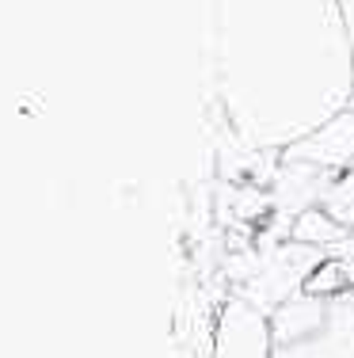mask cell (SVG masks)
Wrapping results in <instances>:
<instances>
[{
	"mask_svg": "<svg viewBox=\"0 0 354 358\" xmlns=\"http://www.w3.org/2000/svg\"><path fill=\"white\" fill-rule=\"evenodd\" d=\"M351 107H354V99H351Z\"/></svg>",
	"mask_w": 354,
	"mask_h": 358,
	"instance_id": "cell-13",
	"label": "cell"
},
{
	"mask_svg": "<svg viewBox=\"0 0 354 358\" xmlns=\"http://www.w3.org/2000/svg\"><path fill=\"white\" fill-rule=\"evenodd\" d=\"M209 73L240 149H290L354 99L339 0H214Z\"/></svg>",
	"mask_w": 354,
	"mask_h": 358,
	"instance_id": "cell-1",
	"label": "cell"
},
{
	"mask_svg": "<svg viewBox=\"0 0 354 358\" xmlns=\"http://www.w3.org/2000/svg\"><path fill=\"white\" fill-rule=\"evenodd\" d=\"M274 358H354V289L335 294L324 324L305 339L274 347Z\"/></svg>",
	"mask_w": 354,
	"mask_h": 358,
	"instance_id": "cell-5",
	"label": "cell"
},
{
	"mask_svg": "<svg viewBox=\"0 0 354 358\" xmlns=\"http://www.w3.org/2000/svg\"><path fill=\"white\" fill-rule=\"evenodd\" d=\"M320 206H324L335 221H343L347 229L354 225V164L347 172H339V179H335V183L327 187V194L320 199Z\"/></svg>",
	"mask_w": 354,
	"mask_h": 358,
	"instance_id": "cell-8",
	"label": "cell"
},
{
	"mask_svg": "<svg viewBox=\"0 0 354 358\" xmlns=\"http://www.w3.org/2000/svg\"><path fill=\"white\" fill-rule=\"evenodd\" d=\"M214 358H274L271 317L233 294L217 313Z\"/></svg>",
	"mask_w": 354,
	"mask_h": 358,
	"instance_id": "cell-3",
	"label": "cell"
},
{
	"mask_svg": "<svg viewBox=\"0 0 354 358\" xmlns=\"http://www.w3.org/2000/svg\"><path fill=\"white\" fill-rule=\"evenodd\" d=\"M332 259H354V225L347 229V241H343L339 248L332 252Z\"/></svg>",
	"mask_w": 354,
	"mask_h": 358,
	"instance_id": "cell-11",
	"label": "cell"
},
{
	"mask_svg": "<svg viewBox=\"0 0 354 358\" xmlns=\"http://www.w3.org/2000/svg\"><path fill=\"white\" fill-rule=\"evenodd\" d=\"M290 241L309 244V248H320V252L332 255L343 241H347V225H343V221H335L324 206H309L305 214L293 217V225H290Z\"/></svg>",
	"mask_w": 354,
	"mask_h": 358,
	"instance_id": "cell-7",
	"label": "cell"
},
{
	"mask_svg": "<svg viewBox=\"0 0 354 358\" xmlns=\"http://www.w3.org/2000/svg\"><path fill=\"white\" fill-rule=\"evenodd\" d=\"M324 259H327V252L309 248V244H297V241H282L274 248H263L256 259V271L236 286V297L251 301L256 309H263L271 317L282 301H290L293 294L305 289L309 275Z\"/></svg>",
	"mask_w": 354,
	"mask_h": 358,
	"instance_id": "cell-2",
	"label": "cell"
},
{
	"mask_svg": "<svg viewBox=\"0 0 354 358\" xmlns=\"http://www.w3.org/2000/svg\"><path fill=\"white\" fill-rule=\"evenodd\" d=\"M339 15L347 23V38H351V50H354V0H339Z\"/></svg>",
	"mask_w": 354,
	"mask_h": 358,
	"instance_id": "cell-10",
	"label": "cell"
},
{
	"mask_svg": "<svg viewBox=\"0 0 354 358\" xmlns=\"http://www.w3.org/2000/svg\"><path fill=\"white\" fill-rule=\"evenodd\" d=\"M343 267V278H347V289H354V259H339Z\"/></svg>",
	"mask_w": 354,
	"mask_h": 358,
	"instance_id": "cell-12",
	"label": "cell"
},
{
	"mask_svg": "<svg viewBox=\"0 0 354 358\" xmlns=\"http://www.w3.org/2000/svg\"><path fill=\"white\" fill-rule=\"evenodd\" d=\"M309 294H320V297H335V294H347V278H343V267H339V259H332L327 255L324 263L309 275V282H305Z\"/></svg>",
	"mask_w": 354,
	"mask_h": 358,
	"instance_id": "cell-9",
	"label": "cell"
},
{
	"mask_svg": "<svg viewBox=\"0 0 354 358\" xmlns=\"http://www.w3.org/2000/svg\"><path fill=\"white\" fill-rule=\"evenodd\" d=\"M278 160L282 164H313V168H327V172H347L354 164V107H343L324 126H316L309 138L282 149Z\"/></svg>",
	"mask_w": 354,
	"mask_h": 358,
	"instance_id": "cell-4",
	"label": "cell"
},
{
	"mask_svg": "<svg viewBox=\"0 0 354 358\" xmlns=\"http://www.w3.org/2000/svg\"><path fill=\"white\" fill-rule=\"evenodd\" d=\"M327 305L332 297H320V294H293L290 301H282L278 309L271 313V336H274V347L282 343H293V339H305L309 331H316L327 317Z\"/></svg>",
	"mask_w": 354,
	"mask_h": 358,
	"instance_id": "cell-6",
	"label": "cell"
}]
</instances>
